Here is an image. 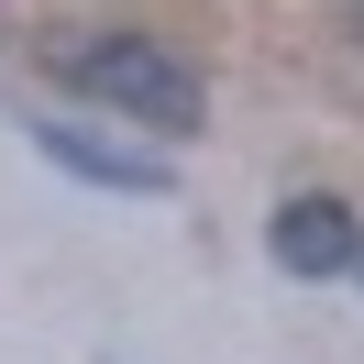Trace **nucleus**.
I'll return each mask as SVG.
<instances>
[{"label": "nucleus", "mask_w": 364, "mask_h": 364, "mask_svg": "<svg viewBox=\"0 0 364 364\" xmlns=\"http://www.w3.org/2000/svg\"><path fill=\"white\" fill-rule=\"evenodd\" d=\"M353 265H364V254H353Z\"/></svg>", "instance_id": "nucleus-4"}, {"label": "nucleus", "mask_w": 364, "mask_h": 364, "mask_svg": "<svg viewBox=\"0 0 364 364\" xmlns=\"http://www.w3.org/2000/svg\"><path fill=\"white\" fill-rule=\"evenodd\" d=\"M55 77H67L77 100H111L122 122H155V133H199V77H188L166 45H144V33H100V45H77Z\"/></svg>", "instance_id": "nucleus-1"}, {"label": "nucleus", "mask_w": 364, "mask_h": 364, "mask_svg": "<svg viewBox=\"0 0 364 364\" xmlns=\"http://www.w3.org/2000/svg\"><path fill=\"white\" fill-rule=\"evenodd\" d=\"M265 254H276L287 276H342V265L364 254V232H353L342 199H287V210L265 221Z\"/></svg>", "instance_id": "nucleus-2"}, {"label": "nucleus", "mask_w": 364, "mask_h": 364, "mask_svg": "<svg viewBox=\"0 0 364 364\" xmlns=\"http://www.w3.org/2000/svg\"><path fill=\"white\" fill-rule=\"evenodd\" d=\"M33 144H45V166H67V177H89V188H166L155 155L100 144V133H77V122H33Z\"/></svg>", "instance_id": "nucleus-3"}]
</instances>
